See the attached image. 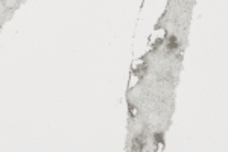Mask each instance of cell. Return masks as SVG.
I'll use <instances>...</instances> for the list:
<instances>
[{
  "instance_id": "obj_1",
  "label": "cell",
  "mask_w": 228,
  "mask_h": 152,
  "mask_svg": "<svg viewBox=\"0 0 228 152\" xmlns=\"http://www.w3.org/2000/svg\"><path fill=\"white\" fill-rule=\"evenodd\" d=\"M146 143V140H144V137H140V138H137V140H134V149H141V146Z\"/></svg>"
}]
</instances>
